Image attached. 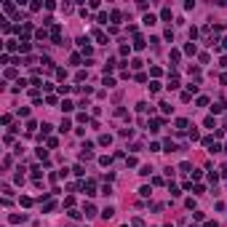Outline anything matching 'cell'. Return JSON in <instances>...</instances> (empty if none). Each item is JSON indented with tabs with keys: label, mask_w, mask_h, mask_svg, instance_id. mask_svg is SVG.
Here are the masks:
<instances>
[{
	"label": "cell",
	"mask_w": 227,
	"mask_h": 227,
	"mask_svg": "<svg viewBox=\"0 0 227 227\" xmlns=\"http://www.w3.org/2000/svg\"><path fill=\"white\" fill-rule=\"evenodd\" d=\"M72 102H70V99H64V102H61V110H64V112H72Z\"/></svg>",
	"instance_id": "7"
},
{
	"label": "cell",
	"mask_w": 227,
	"mask_h": 227,
	"mask_svg": "<svg viewBox=\"0 0 227 227\" xmlns=\"http://www.w3.org/2000/svg\"><path fill=\"white\" fill-rule=\"evenodd\" d=\"M142 21H144L147 27H152V24H158V19H155L152 13H147V16H144V19H142Z\"/></svg>",
	"instance_id": "6"
},
{
	"label": "cell",
	"mask_w": 227,
	"mask_h": 227,
	"mask_svg": "<svg viewBox=\"0 0 227 227\" xmlns=\"http://www.w3.org/2000/svg\"><path fill=\"white\" fill-rule=\"evenodd\" d=\"M163 147H166V152H174V150H176V144H174L171 139H166V142H163Z\"/></svg>",
	"instance_id": "11"
},
{
	"label": "cell",
	"mask_w": 227,
	"mask_h": 227,
	"mask_svg": "<svg viewBox=\"0 0 227 227\" xmlns=\"http://www.w3.org/2000/svg\"><path fill=\"white\" fill-rule=\"evenodd\" d=\"M222 48H227V38H225V40H222Z\"/></svg>",
	"instance_id": "32"
},
{
	"label": "cell",
	"mask_w": 227,
	"mask_h": 227,
	"mask_svg": "<svg viewBox=\"0 0 227 227\" xmlns=\"http://www.w3.org/2000/svg\"><path fill=\"white\" fill-rule=\"evenodd\" d=\"M24 219H27L24 214H21V216H19V214H13V216H11V222H13V225H19V222H24Z\"/></svg>",
	"instance_id": "15"
},
{
	"label": "cell",
	"mask_w": 227,
	"mask_h": 227,
	"mask_svg": "<svg viewBox=\"0 0 227 227\" xmlns=\"http://www.w3.org/2000/svg\"><path fill=\"white\" fill-rule=\"evenodd\" d=\"M139 174H142V176H150V174H152V168H150V166H142Z\"/></svg>",
	"instance_id": "28"
},
{
	"label": "cell",
	"mask_w": 227,
	"mask_h": 227,
	"mask_svg": "<svg viewBox=\"0 0 227 227\" xmlns=\"http://www.w3.org/2000/svg\"><path fill=\"white\" fill-rule=\"evenodd\" d=\"M70 128H72V123H70V120H67V118H64V120H61V126H59V131H61V134H64V131H70Z\"/></svg>",
	"instance_id": "9"
},
{
	"label": "cell",
	"mask_w": 227,
	"mask_h": 227,
	"mask_svg": "<svg viewBox=\"0 0 227 227\" xmlns=\"http://www.w3.org/2000/svg\"><path fill=\"white\" fill-rule=\"evenodd\" d=\"M187 126H190V123H187V120H184V118H179V120H176V128H179V134H182V131H184V128H187Z\"/></svg>",
	"instance_id": "10"
},
{
	"label": "cell",
	"mask_w": 227,
	"mask_h": 227,
	"mask_svg": "<svg viewBox=\"0 0 227 227\" xmlns=\"http://www.w3.org/2000/svg\"><path fill=\"white\" fill-rule=\"evenodd\" d=\"M99 163H102V166H110V163H112V158H110V155H102Z\"/></svg>",
	"instance_id": "16"
},
{
	"label": "cell",
	"mask_w": 227,
	"mask_h": 227,
	"mask_svg": "<svg viewBox=\"0 0 227 227\" xmlns=\"http://www.w3.org/2000/svg\"><path fill=\"white\" fill-rule=\"evenodd\" d=\"M38 158H40V160H48V150H43V147H40V150H38Z\"/></svg>",
	"instance_id": "21"
},
{
	"label": "cell",
	"mask_w": 227,
	"mask_h": 227,
	"mask_svg": "<svg viewBox=\"0 0 227 227\" xmlns=\"http://www.w3.org/2000/svg\"><path fill=\"white\" fill-rule=\"evenodd\" d=\"M203 126H206V128H216V123H214V118H206V120H203Z\"/></svg>",
	"instance_id": "23"
},
{
	"label": "cell",
	"mask_w": 227,
	"mask_h": 227,
	"mask_svg": "<svg viewBox=\"0 0 227 227\" xmlns=\"http://www.w3.org/2000/svg\"><path fill=\"white\" fill-rule=\"evenodd\" d=\"M203 227H219V225H216V222H206Z\"/></svg>",
	"instance_id": "31"
},
{
	"label": "cell",
	"mask_w": 227,
	"mask_h": 227,
	"mask_svg": "<svg viewBox=\"0 0 227 227\" xmlns=\"http://www.w3.org/2000/svg\"><path fill=\"white\" fill-rule=\"evenodd\" d=\"M160 16H163V21H168V19H171V8H163V13H160Z\"/></svg>",
	"instance_id": "25"
},
{
	"label": "cell",
	"mask_w": 227,
	"mask_h": 227,
	"mask_svg": "<svg viewBox=\"0 0 227 227\" xmlns=\"http://www.w3.org/2000/svg\"><path fill=\"white\" fill-rule=\"evenodd\" d=\"M51 40L59 46V40H61V27H59V24H53V30H51Z\"/></svg>",
	"instance_id": "1"
},
{
	"label": "cell",
	"mask_w": 227,
	"mask_h": 227,
	"mask_svg": "<svg viewBox=\"0 0 227 227\" xmlns=\"http://www.w3.org/2000/svg\"><path fill=\"white\" fill-rule=\"evenodd\" d=\"M112 214H115V208H112V206H107L104 211H102V216H104V219H112Z\"/></svg>",
	"instance_id": "8"
},
{
	"label": "cell",
	"mask_w": 227,
	"mask_h": 227,
	"mask_svg": "<svg viewBox=\"0 0 227 227\" xmlns=\"http://www.w3.org/2000/svg\"><path fill=\"white\" fill-rule=\"evenodd\" d=\"M13 48H19V46H16V40H8V43H6V51H13Z\"/></svg>",
	"instance_id": "27"
},
{
	"label": "cell",
	"mask_w": 227,
	"mask_h": 227,
	"mask_svg": "<svg viewBox=\"0 0 227 227\" xmlns=\"http://www.w3.org/2000/svg\"><path fill=\"white\" fill-rule=\"evenodd\" d=\"M112 21H115V27L120 24V11H112Z\"/></svg>",
	"instance_id": "30"
},
{
	"label": "cell",
	"mask_w": 227,
	"mask_h": 227,
	"mask_svg": "<svg viewBox=\"0 0 227 227\" xmlns=\"http://www.w3.org/2000/svg\"><path fill=\"white\" fill-rule=\"evenodd\" d=\"M225 110H227V102H219V104H214V107H211V112H214V115L225 112Z\"/></svg>",
	"instance_id": "4"
},
{
	"label": "cell",
	"mask_w": 227,
	"mask_h": 227,
	"mask_svg": "<svg viewBox=\"0 0 227 227\" xmlns=\"http://www.w3.org/2000/svg\"><path fill=\"white\" fill-rule=\"evenodd\" d=\"M99 144L102 147H110V144H112V136H110V134H102V136H99Z\"/></svg>",
	"instance_id": "3"
},
{
	"label": "cell",
	"mask_w": 227,
	"mask_h": 227,
	"mask_svg": "<svg viewBox=\"0 0 227 227\" xmlns=\"http://www.w3.org/2000/svg\"><path fill=\"white\" fill-rule=\"evenodd\" d=\"M120 136H126V139H128V136H134V128H120Z\"/></svg>",
	"instance_id": "17"
},
{
	"label": "cell",
	"mask_w": 227,
	"mask_h": 227,
	"mask_svg": "<svg viewBox=\"0 0 227 227\" xmlns=\"http://www.w3.org/2000/svg\"><path fill=\"white\" fill-rule=\"evenodd\" d=\"M102 83H104L107 88H112V86H115V78H107V75H104V80H102Z\"/></svg>",
	"instance_id": "18"
},
{
	"label": "cell",
	"mask_w": 227,
	"mask_h": 227,
	"mask_svg": "<svg viewBox=\"0 0 227 227\" xmlns=\"http://www.w3.org/2000/svg\"><path fill=\"white\" fill-rule=\"evenodd\" d=\"M150 91H152V93L160 91V83H158V80H152V83H150Z\"/></svg>",
	"instance_id": "20"
},
{
	"label": "cell",
	"mask_w": 227,
	"mask_h": 227,
	"mask_svg": "<svg viewBox=\"0 0 227 227\" xmlns=\"http://www.w3.org/2000/svg\"><path fill=\"white\" fill-rule=\"evenodd\" d=\"M139 193H142V198H150V193H152V190H150V187L144 184V187H142V190H139Z\"/></svg>",
	"instance_id": "26"
},
{
	"label": "cell",
	"mask_w": 227,
	"mask_h": 227,
	"mask_svg": "<svg viewBox=\"0 0 227 227\" xmlns=\"http://www.w3.org/2000/svg\"><path fill=\"white\" fill-rule=\"evenodd\" d=\"M72 174H75V176H83V174H86V168H83V166H75Z\"/></svg>",
	"instance_id": "22"
},
{
	"label": "cell",
	"mask_w": 227,
	"mask_h": 227,
	"mask_svg": "<svg viewBox=\"0 0 227 227\" xmlns=\"http://www.w3.org/2000/svg\"><path fill=\"white\" fill-rule=\"evenodd\" d=\"M93 214H96V208H93L91 203H86V216H93Z\"/></svg>",
	"instance_id": "24"
},
{
	"label": "cell",
	"mask_w": 227,
	"mask_h": 227,
	"mask_svg": "<svg viewBox=\"0 0 227 227\" xmlns=\"http://www.w3.org/2000/svg\"><path fill=\"white\" fill-rule=\"evenodd\" d=\"M134 48H136V51H142V48H144V38H139V35H136V38H134Z\"/></svg>",
	"instance_id": "5"
},
{
	"label": "cell",
	"mask_w": 227,
	"mask_h": 227,
	"mask_svg": "<svg viewBox=\"0 0 227 227\" xmlns=\"http://www.w3.org/2000/svg\"><path fill=\"white\" fill-rule=\"evenodd\" d=\"M91 158H93L91 150H83V152H80V160H91Z\"/></svg>",
	"instance_id": "14"
},
{
	"label": "cell",
	"mask_w": 227,
	"mask_h": 227,
	"mask_svg": "<svg viewBox=\"0 0 227 227\" xmlns=\"http://www.w3.org/2000/svg\"><path fill=\"white\" fill-rule=\"evenodd\" d=\"M184 53H190V56H195V53H198V46H195V40H190V43L184 46Z\"/></svg>",
	"instance_id": "2"
},
{
	"label": "cell",
	"mask_w": 227,
	"mask_h": 227,
	"mask_svg": "<svg viewBox=\"0 0 227 227\" xmlns=\"http://www.w3.org/2000/svg\"><path fill=\"white\" fill-rule=\"evenodd\" d=\"M83 190H86V195H96V193H93V190H96V187H93V182H88V184H83Z\"/></svg>",
	"instance_id": "12"
},
{
	"label": "cell",
	"mask_w": 227,
	"mask_h": 227,
	"mask_svg": "<svg viewBox=\"0 0 227 227\" xmlns=\"http://www.w3.org/2000/svg\"><path fill=\"white\" fill-rule=\"evenodd\" d=\"M19 51L21 53H30V43H27V40H21V43H19Z\"/></svg>",
	"instance_id": "13"
},
{
	"label": "cell",
	"mask_w": 227,
	"mask_h": 227,
	"mask_svg": "<svg viewBox=\"0 0 227 227\" xmlns=\"http://www.w3.org/2000/svg\"><path fill=\"white\" fill-rule=\"evenodd\" d=\"M35 38H38V40H46L48 32H46V30H38V32H35Z\"/></svg>",
	"instance_id": "19"
},
{
	"label": "cell",
	"mask_w": 227,
	"mask_h": 227,
	"mask_svg": "<svg viewBox=\"0 0 227 227\" xmlns=\"http://www.w3.org/2000/svg\"><path fill=\"white\" fill-rule=\"evenodd\" d=\"M48 147H51V150H53V147H59V139H56V136H51V139H48Z\"/></svg>",
	"instance_id": "29"
}]
</instances>
